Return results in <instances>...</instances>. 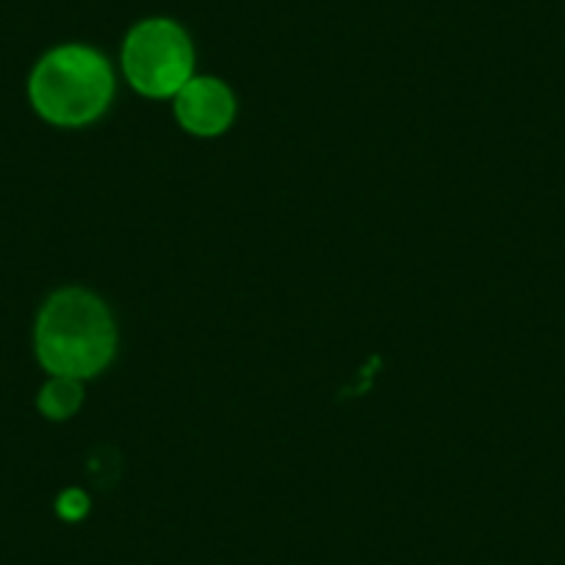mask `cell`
I'll return each instance as SVG.
<instances>
[{"mask_svg": "<svg viewBox=\"0 0 565 565\" xmlns=\"http://www.w3.org/2000/svg\"><path fill=\"white\" fill-rule=\"evenodd\" d=\"M122 70L139 95L175 97L194 78V45L172 20H141L125 36Z\"/></svg>", "mask_w": 565, "mask_h": 565, "instance_id": "3", "label": "cell"}, {"mask_svg": "<svg viewBox=\"0 0 565 565\" xmlns=\"http://www.w3.org/2000/svg\"><path fill=\"white\" fill-rule=\"evenodd\" d=\"M236 95L220 78L194 75L175 95V119L186 134L211 139L222 136L236 119Z\"/></svg>", "mask_w": 565, "mask_h": 565, "instance_id": "4", "label": "cell"}, {"mask_svg": "<svg viewBox=\"0 0 565 565\" xmlns=\"http://www.w3.org/2000/svg\"><path fill=\"white\" fill-rule=\"evenodd\" d=\"M40 405L42 416L51 418V422H64V418L75 416L78 407L84 405V388H81V380L73 377H51L40 391Z\"/></svg>", "mask_w": 565, "mask_h": 565, "instance_id": "5", "label": "cell"}, {"mask_svg": "<svg viewBox=\"0 0 565 565\" xmlns=\"http://www.w3.org/2000/svg\"><path fill=\"white\" fill-rule=\"evenodd\" d=\"M34 350L51 377H97L117 355V324L106 302L70 286L53 291L34 328Z\"/></svg>", "mask_w": 565, "mask_h": 565, "instance_id": "1", "label": "cell"}, {"mask_svg": "<svg viewBox=\"0 0 565 565\" xmlns=\"http://www.w3.org/2000/svg\"><path fill=\"white\" fill-rule=\"evenodd\" d=\"M29 97L45 122L58 128H84L111 106L114 73L95 47H53L31 73Z\"/></svg>", "mask_w": 565, "mask_h": 565, "instance_id": "2", "label": "cell"}]
</instances>
